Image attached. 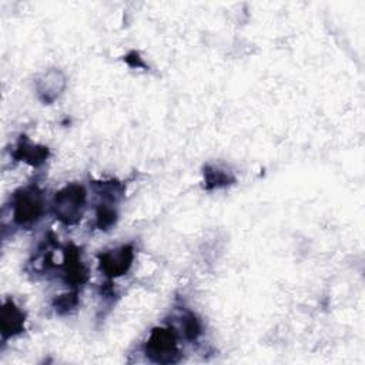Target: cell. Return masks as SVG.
<instances>
[{
    "label": "cell",
    "instance_id": "obj_1",
    "mask_svg": "<svg viewBox=\"0 0 365 365\" xmlns=\"http://www.w3.org/2000/svg\"><path fill=\"white\" fill-rule=\"evenodd\" d=\"M87 202V192L80 184H68L61 188L53 201L56 217L67 225L76 224L84 214Z\"/></svg>",
    "mask_w": 365,
    "mask_h": 365
},
{
    "label": "cell",
    "instance_id": "obj_2",
    "mask_svg": "<svg viewBox=\"0 0 365 365\" xmlns=\"http://www.w3.org/2000/svg\"><path fill=\"white\" fill-rule=\"evenodd\" d=\"M43 195L36 185H29L17 190L11 198L13 220L17 225L29 227L37 222L43 214Z\"/></svg>",
    "mask_w": 365,
    "mask_h": 365
},
{
    "label": "cell",
    "instance_id": "obj_3",
    "mask_svg": "<svg viewBox=\"0 0 365 365\" xmlns=\"http://www.w3.org/2000/svg\"><path fill=\"white\" fill-rule=\"evenodd\" d=\"M145 356L155 364H173L178 361L180 349L173 328H154L144 345Z\"/></svg>",
    "mask_w": 365,
    "mask_h": 365
},
{
    "label": "cell",
    "instance_id": "obj_4",
    "mask_svg": "<svg viewBox=\"0 0 365 365\" xmlns=\"http://www.w3.org/2000/svg\"><path fill=\"white\" fill-rule=\"evenodd\" d=\"M134 259V248L130 244L120 245L110 251L101 252L98 255V265L101 272L108 278H117L124 275Z\"/></svg>",
    "mask_w": 365,
    "mask_h": 365
},
{
    "label": "cell",
    "instance_id": "obj_5",
    "mask_svg": "<svg viewBox=\"0 0 365 365\" xmlns=\"http://www.w3.org/2000/svg\"><path fill=\"white\" fill-rule=\"evenodd\" d=\"M0 329L1 338L6 341L24 329V314L14 304L13 299H7L3 304L1 315H0Z\"/></svg>",
    "mask_w": 365,
    "mask_h": 365
},
{
    "label": "cell",
    "instance_id": "obj_6",
    "mask_svg": "<svg viewBox=\"0 0 365 365\" xmlns=\"http://www.w3.org/2000/svg\"><path fill=\"white\" fill-rule=\"evenodd\" d=\"M66 87V77L58 70L46 71L36 83L37 96L44 103L54 101Z\"/></svg>",
    "mask_w": 365,
    "mask_h": 365
},
{
    "label": "cell",
    "instance_id": "obj_7",
    "mask_svg": "<svg viewBox=\"0 0 365 365\" xmlns=\"http://www.w3.org/2000/svg\"><path fill=\"white\" fill-rule=\"evenodd\" d=\"M13 155L20 161L29 163L30 165H40L46 161V158L48 155V150H47V147L34 145L30 141L21 140L17 144V148L14 150Z\"/></svg>",
    "mask_w": 365,
    "mask_h": 365
},
{
    "label": "cell",
    "instance_id": "obj_8",
    "mask_svg": "<svg viewBox=\"0 0 365 365\" xmlns=\"http://www.w3.org/2000/svg\"><path fill=\"white\" fill-rule=\"evenodd\" d=\"M64 275L71 284H83L86 279V269L76 250H66L64 254Z\"/></svg>",
    "mask_w": 365,
    "mask_h": 365
},
{
    "label": "cell",
    "instance_id": "obj_9",
    "mask_svg": "<svg viewBox=\"0 0 365 365\" xmlns=\"http://www.w3.org/2000/svg\"><path fill=\"white\" fill-rule=\"evenodd\" d=\"M204 181L207 188H222L234 181V177L218 167H205Z\"/></svg>",
    "mask_w": 365,
    "mask_h": 365
},
{
    "label": "cell",
    "instance_id": "obj_10",
    "mask_svg": "<svg viewBox=\"0 0 365 365\" xmlns=\"http://www.w3.org/2000/svg\"><path fill=\"white\" fill-rule=\"evenodd\" d=\"M181 327L182 332L187 339L195 341L202 334V327L200 319L192 312H185L181 318Z\"/></svg>",
    "mask_w": 365,
    "mask_h": 365
},
{
    "label": "cell",
    "instance_id": "obj_11",
    "mask_svg": "<svg viewBox=\"0 0 365 365\" xmlns=\"http://www.w3.org/2000/svg\"><path fill=\"white\" fill-rule=\"evenodd\" d=\"M96 220L100 230H110L117 221V211L110 204H100L97 208Z\"/></svg>",
    "mask_w": 365,
    "mask_h": 365
},
{
    "label": "cell",
    "instance_id": "obj_12",
    "mask_svg": "<svg viewBox=\"0 0 365 365\" xmlns=\"http://www.w3.org/2000/svg\"><path fill=\"white\" fill-rule=\"evenodd\" d=\"M76 305H77L76 294H64V295H60L58 298H56V301H54V308L58 314H66Z\"/></svg>",
    "mask_w": 365,
    "mask_h": 365
}]
</instances>
